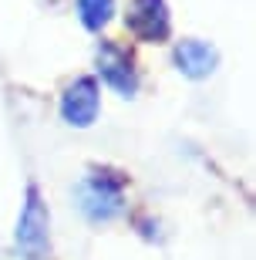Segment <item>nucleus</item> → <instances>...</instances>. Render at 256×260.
Returning a JSON list of instances; mask_svg holds the SVG:
<instances>
[{"label": "nucleus", "instance_id": "f257e3e1", "mask_svg": "<svg viewBox=\"0 0 256 260\" xmlns=\"http://www.w3.org/2000/svg\"><path fill=\"white\" fill-rule=\"evenodd\" d=\"M75 206L91 223H112L125 210V183L108 169H91L75 183Z\"/></svg>", "mask_w": 256, "mask_h": 260}, {"label": "nucleus", "instance_id": "7ed1b4c3", "mask_svg": "<svg viewBox=\"0 0 256 260\" xmlns=\"http://www.w3.org/2000/svg\"><path fill=\"white\" fill-rule=\"evenodd\" d=\"M98 75L122 98L138 95V71H135L132 54L118 44H112V41H101V48H98Z\"/></svg>", "mask_w": 256, "mask_h": 260}, {"label": "nucleus", "instance_id": "0eeeda50", "mask_svg": "<svg viewBox=\"0 0 256 260\" xmlns=\"http://www.w3.org/2000/svg\"><path fill=\"white\" fill-rule=\"evenodd\" d=\"M75 10L88 30H101L115 17V0H75Z\"/></svg>", "mask_w": 256, "mask_h": 260}, {"label": "nucleus", "instance_id": "423d86ee", "mask_svg": "<svg viewBox=\"0 0 256 260\" xmlns=\"http://www.w3.org/2000/svg\"><path fill=\"white\" fill-rule=\"evenodd\" d=\"M172 61H175V68H179L186 78H192V81H202V78H209L212 71H216L219 64V51L212 48V44H206V41H179L175 44V51H172Z\"/></svg>", "mask_w": 256, "mask_h": 260}, {"label": "nucleus", "instance_id": "39448f33", "mask_svg": "<svg viewBox=\"0 0 256 260\" xmlns=\"http://www.w3.org/2000/svg\"><path fill=\"white\" fill-rule=\"evenodd\" d=\"M125 27L132 30L145 44H159L169 38L172 30V14L165 0H132L128 14H125Z\"/></svg>", "mask_w": 256, "mask_h": 260}, {"label": "nucleus", "instance_id": "20e7f679", "mask_svg": "<svg viewBox=\"0 0 256 260\" xmlns=\"http://www.w3.org/2000/svg\"><path fill=\"white\" fill-rule=\"evenodd\" d=\"M98 112H101V88L95 78H75L61 95V118L75 128L95 125Z\"/></svg>", "mask_w": 256, "mask_h": 260}, {"label": "nucleus", "instance_id": "f03ea898", "mask_svg": "<svg viewBox=\"0 0 256 260\" xmlns=\"http://www.w3.org/2000/svg\"><path fill=\"white\" fill-rule=\"evenodd\" d=\"M14 243H17L24 260H48V253H51V213L44 206V200H41L38 186H27Z\"/></svg>", "mask_w": 256, "mask_h": 260}]
</instances>
